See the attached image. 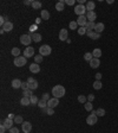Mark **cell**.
I'll return each mask as SVG.
<instances>
[{"label": "cell", "mask_w": 118, "mask_h": 133, "mask_svg": "<svg viewBox=\"0 0 118 133\" xmlns=\"http://www.w3.org/2000/svg\"><path fill=\"white\" fill-rule=\"evenodd\" d=\"M40 16H41V19L48 20V19H50V12L46 11V10H43V11H41V13H40Z\"/></svg>", "instance_id": "cell-26"}, {"label": "cell", "mask_w": 118, "mask_h": 133, "mask_svg": "<svg viewBox=\"0 0 118 133\" xmlns=\"http://www.w3.org/2000/svg\"><path fill=\"white\" fill-rule=\"evenodd\" d=\"M100 65V61H99V58H92L90 61V66L91 68H93V69H96V68H98V66Z\"/></svg>", "instance_id": "cell-16"}, {"label": "cell", "mask_w": 118, "mask_h": 133, "mask_svg": "<svg viewBox=\"0 0 118 133\" xmlns=\"http://www.w3.org/2000/svg\"><path fill=\"white\" fill-rule=\"evenodd\" d=\"M75 13L76 14H78V17L79 16H85V13H87V11H86V7L84 6V5H77L75 7Z\"/></svg>", "instance_id": "cell-5"}, {"label": "cell", "mask_w": 118, "mask_h": 133, "mask_svg": "<svg viewBox=\"0 0 118 133\" xmlns=\"http://www.w3.org/2000/svg\"><path fill=\"white\" fill-rule=\"evenodd\" d=\"M92 58H93V56H92V54H91V52H86V54L84 55V59H85V61H87V62H90Z\"/></svg>", "instance_id": "cell-42"}, {"label": "cell", "mask_w": 118, "mask_h": 133, "mask_svg": "<svg viewBox=\"0 0 118 133\" xmlns=\"http://www.w3.org/2000/svg\"><path fill=\"white\" fill-rule=\"evenodd\" d=\"M32 7L34 8V10H39V8H41V3L40 1H33Z\"/></svg>", "instance_id": "cell-38"}, {"label": "cell", "mask_w": 118, "mask_h": 133, "mask_svg": "<svg viewBox=\"0 0 118 133\" xmlns=\"http://www.w3.org/2000/svg\"><path fill=\"white\" fill-rule=\"evenodd\" d=\"M30 71H31V73H33V74H37V73H39V71H40L39 64H37V63H32L31 65H30Z\"/></svg>", "instance_id": "cell-15"}, {"label": "cell", "mask_w": 118, "mask_h": 133, "mask_svg": "<svg viewBox=\"0 0 118 133\" xmlns=\"http://www.w3.org/2000/svg\"><path fill=\"white\" fill-rule=\"evenodd\" d=\"M3 124H4V126L6 127L7 129H11L12 127H13V124H14V120H12V119H5L4 121H3Z\"/></svg>", "instance_id": "cell-13"}, {"label": "cell", "mask_w": 118, "mask_h": 133, "mask_svg": "<svg viewBox=\"0 0 118 133\" xmlns=\"http://www.w3.org/2000/svg\"><path fill=\"white\" fill-rule=\"evenodd\" d=\"M85 28L87 29V31H94V29H96V23H94V21H87V24L85 25Z\"/></svg>", "instance_id": "cell-23"}, {"label": "cell", "mask_w": 118, "mask_h": 133, "mask_svg": "<svg viewBox=\"0 0 118 133\" xmlns=\"http://www.w3.org/2000/svg\"><path fill=\"white\" fill-rule=\"evenodd\" d=\"M97 121H98L97 112H96V110H92L90 115L86 118V124H87V125H90V126H93V125L97 124Z\"/></svg>", "instance_id": "cell-2"}, {"label": "cell", "mask_w": 118, "mask_h": 133, "mask_svg": "<svg viewBox=\"0 0 118 133\" xmlns=\"http://www.w3.org/2000/svg\"><path fill=\"white\" fill-rule=\"evenodd\" d=\"M30 100H31V105H38V102H39V99L37 98V95H32Z\"/></svg>", "instance_id": "cell-35"}, {"label": "cell", "mask_w": 118, "mask_h": 133, "mask_svg": "<svg viewBox=\"0 0 118 133\" xmlns=\"http://www.w3.org/2000/svg\"><path fill=\"white\" fill-rule=\"evenodd\" d=\"M21 89H23V90L28 89V83L27 82H23V83H21Z\"/></svg>", "instance_id": "cell-48"}, {"label": "cell", "mask_w": 118, "mask_h": 133, "mask_svg": "<svg viewBox=\"0 0 118 133\" xmlns=\"http://www.w3.org/2000/svg\"><path fill=\"white\" fill-rule=\"evenodd\" d=\"M37 29H38L37 24H33V25H31V26H30V32H32V33H35Z\"/></svg>", "instance_id": "cell-44"}, {"label": "cell", "mask_w": 118, "mask_h": 133, "mask_svg": "<svg viewBox=\"0 0 118 133\" xmlns=\"http://www.w3.org/2000/svg\"><path fill=\"white\" fill-rule=\"evenodd\" d=\"M43 114H47V115H53V114H54V108H51V107H46V108H43Z\"/></svg>", "instance_id": "cell-24"}, {"label": "cell", "mask_w": 118, "mask_h": 133, "mask_svg": "<svg viewBox=\"0 0 118 133\" xmlns=\"http://www.w3.org/2000/svg\"><path fill=\"white\" fill-rule=\"evenodd\" d=\"M27 63V58L25 56H19V57H16L14 58V65L20 68V66H24Z\"/></svg>", "instance_id": "cell-4"}, {"label": "cell", "mask_w": 118, "mask_h": 133, "mask_svg": "<svg viewBox=\"0 0 118 133\" xmlns=\"http://www.w3.org/2000/svg\"><path fill=\"white\" fill-rule=\"evenodd\" d=\"M33 55H34V48H32V47L25 48V50H24V56H25L26 58H28V57H33Z\"/></svg>", "instance_id": "cell-8"}, {"label": "cell", "mask_w": 118, "mask_h": 133, "mask_svg": "<svg viewBox=\"0 0 118 133\" xmlns=\"http://www.w3.org/2000/svg\"><path fill=\"white\" fill-rule=\"evenodd\" d=\"M96 112H97V117H104V115H105V113H106L104 108H98Z\"/></svg>", "instance_id": "cell-39"}, {"label": "cell", "mask_w": 118, "mask_h": 133, "mask_svg": "<svg viewBox=\"0 0 118 133\" xmlns=\"http://www.w3.org/2000/svg\"><path fill=\"white\" fill-rule=\"evenodd\" d=\"M59 105V99L57 98H51L47 101V107H51V108H55Z\"/></svg>", "instance_id": "cell-11"}, {"label": "cell", "mask_w": 118, "mask_h": 133, "mask_svg": "<svg viewBox=\"0 0 118 133\" xmlns=\"http://www.w3.org/2000/svg\"><path fill=\"white\" fill-rule=\"evenodd\" d=\"M102 87H103L102 81H94V82H93V88H94L96 90L102 89Z\"/></svg>", "instance_id": "cell-33"}, {"label": "cell", "mask_w": 118, "mask_h": 133, "mask_svg": "<svg viewBox=\"0 0 118 133\" xmlns=\"http://www.w3.org/2000/svg\"><path fill=\"white\" fill-rule=\"evenodd\" d=\"M43 57H44V56H41V55H35V57H34V63H37V64L41 63V62H43Z\"/></svg>", "instance_id": "cell-41"}, {"label": "cell", "mask_w": 118, "mask_h": 133, "mask_svg": "<svg viewBox=\"0 0 118 133\" xmlns=\"http://www.w3.org/2000/svg\"><path fill=\"white\" fill-rule=\"evenodd\" d=\"M8 133H19V128L13 126V127H12L11 129H8Z\"/></svg>", "instance_id": "cell-45"}, {"label": "cell", "mask_w": 118, "mask_h": 133, "mask_svg": "<svg viewBox=\"0 0 118 133\" xmlns=\"http://www.w3.org/2000/svg\"><path fill=\"white\" fill-rule=\"evenodd\" d=\"M78 23H77V21H75V20H72V21H70V24H69V28L71 29V30H72V31H73V30H78Z\"/></svg>", "instance_id": "cell-30"}, {"label": "cell", "mask_w": 118, "mask_h": 133, "mask_svg": "<svg viewBox=\"0 0 118 133\" xmlns=\"http://www.w3.org/2000/svg\"><path fill=\"white\" fill-rule=\"evenodd\" d=\"M64 7H65V0H62V1H58L55 4V10L59 12L64 11Z\"/></svg>", "instance_id": "cell-20"}, {"label": "cell", "mask_w": 118, "mask_h": 133, "mask_svg": "<svg viewBox=\"0 0 118 133\" xmlns=\"http://www.w3.org/2000/svg\"><path fill=\"white\" fill-rule=\"evenodd\" d=\"M76 21L78 23L79 28H84V26L87 24V18H86V16H79L78 19L76 20Z\"/></svg>", "instance_id": "cell-10"}, {"label": "cell", "mask_w": 118, "mask_h": 133, "mask_svg": "<svg viewBox=\"0 0 118 133\" xmlns=\"http://www.w3.org/2000/svg\"><path fill=\"white\" fill-rule=\"evenodd\" d=\"M51 52H52L51 47L47 45V44H44V45H41L39 48V55H41V56H48V55H51Z\"/></svg>", "instance_id": "cell-3"}, {"label": "cell", "mask_w": 118, "mask_h": 133, "mask_svg": "<svg viewBox=\"0 0 118 133\" xmlns=\"http://www.w3.org/2000/svg\"><path fill=\"white\" fill-rule=\"evenodd\" d=\"M41 99H43V100H45V101H48L51 98H50V95L47 94V93H44L43 96H41Z\"/></svg>", "instance_id": "cell-47"}, {"label": "cell", "mask_w": 118, "mask_h": 133, "mask_svg": "<svg viewBox=\"0 0 118 133\" xmlns=\"http://www.w3.org/2000/svg\"><path fill=\"white\" fill-rule=\"evenodd\" d=\"M7 19H8L7 17H4V16L0 17V25H1V28H3V26L5 25V23H6V21H8Z\"/></svg>", "instance_id": "cell-43"}, {"label": "cell", "mask_w": 118, "mask_h": 133, "mask_svg": "<svg viewBox=\"0 0 118 133\" xmlns=\"http://www.w3.org/2000/svg\"><path fill=\"white\" fill-rule=\"evenodd\" d=\"M77 31H78V33L80 36H84V35H86V32H87V29L85 28V26H84V28H79L78 30H77Z\"/></svg>", "instance_id": "cell-40"}, {"label": "cell", "mask_w": 118, "mask_h": 133, "mask_svg": "<svg viewBox=\"0 0 118 133\" xmlns=\"http://www.w3.org/2000/svg\"><path fill=\"white\" fill-rule=\"evenodd\" d=\"M23 122H24V119L21 115H16V118H14V124H17V125H23Z\"/></svg>", "instance_id": "cell-32"}, {"label": "cell", "mask_w": 118, "mask_h": 133, "mask_svg": "<svg viewBox=\"0 0 118 133\" xmlns=\"http://www.w3.org/2000/svg\"><path fill=\"white\" fill-rule=\"evenodd\" d=\"M26 82L28 83V89L35 90L37 88H38V82H37V81H35L33 77H28Z\"/></svg>", "instance_id": "cell-7"}, {"label": "cell", "mask_w": 118, "mask_h": 133, "mask_svg": "<svg viewBox=\"0 0 118 133\" xmlns=\"http://www.w3.org/2000/svg\"><path fill=\"white\" fill-rule=\"evenodd\" d=\"M20 52H21V51H20L19 48H13V49H12V51H11V54L14 56V57H19Z\"/></svg>", "instance_id": "cell-31"}, {"label": "cell", "mask_w": 118, "mask_h": 133, "mask_svg": "<svg viewBox=\"0 0 118 133\" xmlns=\"http://www.w3.org/2000/svg\"><path fill=\"white\" fill-rule=\"evenodd\" d=\"M1 29H4L5 32H11L12 30H13V23H11V21H6L5 25Z\"/></svg>", "instance_id": "cell-19"}, {"label": "cell", "mask_w": 118, "mask_h": 133, "mask_svg": "<svg viewBox=\"0 0 118 133\" xmlns=\"http://www.w3.org/2000/svg\"><path fill=\"white\" fill-rule=\"evenodd\" d=\"M32 4H33L32 0H25V1H24V5H26V6H30V5L32 6Z\"/></svg>", "instance_id": "cell-51"}, {"label": "cell", "mask_w": 118, "mask_h": 133, "mask_svg": "<svg viewBox=\"0 0 118 133\" xmlns=\"http://www.w3.org/2000/svg\"><path fill=\"white\" fill-rule=\"evenodd\" d=\"M40 21H41V18H39V19H37V24H39Z\"/></svg>", "instance_id": "cell-55"}, {"label": "cell", "mask_w": 118, "mask_h": 133, "mask_svg": "<svg viewBox=\"0 0 118 133\" xmlns=\"http://www.w3.org/2000/svg\"><path fill=\"white\" fill-rule=\"evenodd\" d=\"M67 37H69V32H67L66 29H62L59 31V39L60 40H67Z\"/></svg>", "instance_id": "cell-12"}, {"label": "cell", "mask_w": 118, "mask_h": 133, "mask_svg": "<svg viewBox=\"0 0 118 133\" xmlns=\"http://www.w3.org/2000/svg\"><path fill=\"white\" fill-rule=\"evenodd\" d=\"M8 119H12V120H14V118H16V115H14V114H13V113H10V114H8Z\"/></svg>", "instance_id": "cell-53"}, {"label": "cell", "mask_w": 118, "mask_h": 133, "mask_svg": "<svg viewBox=\"0 0 118 133\" xmlns=\"http://www.w3.org/2000/svg\"><path fill=\"white\" fill-rule=\"evenodd\" d=\"M65 93H66L65 88L63 86H60V84H57V86H54L52 88V95H53V98H57V99L63 98L64 95H65Z\"/></svg>", "instance_id": "cell-1"}, {"label": "cell", "mask_w": 118, "mask_h": 133, "mask_svg": "<svg viewBox=\"0 0 118 133\" xmlns=\"http://www.w3.org/2000/svg\"><path fill=\"white\" fill-rule=\"evenodd\" d=\"M6 129H7V128L4 126V124H1V125H0V132H1V133H5V131H6Z\"/></svg>", "instance_id": "cell-52"}, {"label": "cell", "mask_w": 118, "mask_h": 133, "mask_svg": "<svg viewBox=\"0 0 118 133\" xmlns=\"http://www.w3.org/2000/svg\"><path fill=\"white\" fill-rule=\"evenodd\" d=\"M92 56H93L94 58H99V57H102V50L100 49H94L93 51H92Z\"/></svg>", "instance_id": "cell-27"}, {"label": "cell", "mask_w": 118, "mask_h": 133, "mask_svg": "<svg viewBox=\"0 0 118 133\" xmlns=\"http://www.w3.org/2000/svg\"><path fill=\"white\" fill-rule=\"evenodd\" d=\"M21 129H23L24 133H30L32 131V124L28 121H25L23 122V125H21Z\"/></svg>", "instance_id": "cell-9"}, {"label": "cell", "mask_w": 118, "mask_h": 133, "mask_svg": "<svg viewBox=\"0 0 118 133\" xmlns=\"http://www.w3.org/2000/svg\"><path fill=\"white\" fill-rule=\"evenodd\" d=\"M31 37H32V40H33V42H35V43H39L40 40L43 39V37H41V35H40V33H33Z\"/></svg>", "instance_id": "cell-25"}, {"label": "cell", "mask_w": 118, "mask_h": 133, "mask_svg": "<svg viewBox=\"0 0 118 133\" xmlns=\"http://www.w3.org/2000/svg\"><path fill=\"white\" fill-rule=\"evenodd\" d=\"M21 81H20L19 78H14V80H13V81H12V87H13V88H14V89H19V88H21Z\"/></svg>", "instance_id": "cell-17"}, {"label": "cell", "mask_w": 118, "mask_h": 133, "mask_svg": "<svg viewBox=\"0 0 118 133\" xmlns=\"http://www.w3.org/2000/svg\"><path fill=\"white\" fill-rule=\"evenodd\" d=\"M86 35H87L89 38H92V39H94V40L100 37V33H97V32H94V31H87Z\"/></svg>", "instance_id": "cell-18"}, {"label": "cell", "mask_w": 118, "mask_h": 133, "mask_svg": "<svg viewBox=\"0 0 118 133\" xmlns=\"http://www.w3.org/2000/svg\"><path fill=\"white\" fill-rule=\"evenodd\" d=\"M85 7H86V11L87 12H91L93 11L94 7H96V4H94L93 1H87L86 5H85Z\"/></svg>", "instance_id": "cell-22"}, {"label": "cell", "mask_w": 118, "mask_h": 133, "mask_svg": "<svg viewBox=\"0 0 118 133\" xmlns=\"http://www.w3.org/2000/svg\"><path fill=\"white\" fill-rule=\"evenodd\" d=\"M104 24L103 23H96V29H94V32H97V33H102L104 31Z\"/></svg>", "instance_id": "cell-21"}, {"label": "cell", "mask_w": 118, "mask_h": 133, "mask_svg": "<svg viewBox=\"0 0 118 133\" xmlns=\"http://www.w3.org/2000/svg\"><path fill=\"white\" fill-rule=\"evenodd\" d=\"M107 4H113V0H107Z\"/></svg>", "instance_id": "cell-54"}, {"label": "cell", "mask_w": 118, "mask_h": 133, "mask_svg": "<svg viewBox=\"0 0 118 133\" xmlns=\"http://www.w3.org/2000/svg\"><path fill=\"white\" fill-rule=\"evenodd\" d=\"M65 4L69 6H73L76 4V0H65Z\"/></svg>", "instance_id": "cell-46"}, {"label": "cell", "mask_w": 118, "mask_h": 133, "mask_svg": "<svg viewBox=\"0 0 118 133\" xmlns=\"http://www.w3.org/2000/svg\"><path fill=\"white\" fill-rule=\"evenodd\" d=\"M38 106H39L41 109H43V108H46L47 107V101H45V100L41 99V100H39V102H38Z\"/></svg>", "instance_id": "cell-36"}, {"label": "cell", "mask_w": 118, "mask_h": 133, "mask_svg": "<svg viewBox=\"0 0 118 133\" xmlns=\"http://www.w3.org/2000/svg\"><path fill=\"white\" fill-rule=\"evenodd\" d=\"M32 42V37L30 35H21L20 36V43L23 45H27L30 47V44Z\"/></svg>", "instance_id": "cell-6"}, {"label": "cell", "mask_w": 118, "mask_h": 133, "mask_svg": "<svg viewBox=\"0 0 118 133\" xmlns=\"http://www.w3.org/2000/svg\"><path fill=\"white\" fill-rule=\"evenodd\" d=\"M94 77H96V81H102V74L100 73H97L94 75Z\"/></svg>", "instance_id": "cell-49"}, {"label": "cell", "mask_w": 118, "mask_h": 133, "mask_svg": "<svg viewBox=\"0 0 118 133\" xmlns=\"http://www.w3.org/2000/svg\"><path fill=\"white\" fill-rule=\"evenodd\" d=\"M84 108H85V110H87V112H92V110H93V105H92V102L87 101L86 103H84Z\"/></svg>", "instance_id": "cell-29"}, {"label": "cell", "mask_w": 118, "mask_h": 133, "mask_svg": "<svg viewBox=\"0 0 118 133\" xmlns=\"http://www.w3.org/2000/svg\"><path fill=\"white\" fill-rule=\"evenodd\" d=\"M86 18H87V21H94L97 19V14L94 11H91V12H87L86 13Z\"/></svg>", "instance_id": "cell-14"}, {"label": "cell", "mask_w": 118, "mask_h": 133, "mask_svg": "<svg viewBox=\"0 0 118 133\" xmlns=\"http://www.w3.org/2000/svg\"><path fill=\"white\" fill-rule=\"evenodd\" d=\"M23 95L24 96H26V98H31L32 95H33V90H31V89L23 90Z\"/></svg>", "instance_id": "cell-34"}, {"label": "cell", "mask_w": 118, "mask_h": 133, "mask_svg": "<svg viewBox=\"0 0 118 133\" xmlns=\"http://www.w3.org/2000/svg\"><path fill=\"white\" fill-rule=\"evenodd\" d=\"M94 100V95L93 94H90V95H87V101H90L92 102Z\"/></svg>", "instance_id": "cell-50"}, {"label": "cell", "mask_w": 118, "mask_h": 133, "mask_svg": "<svg viewBox=\"0 0 118 133\" xmlns=\"http://www.w3.org/2000/svg\"><path fill=\"white\" fill-rule=\"evenodd\" d=\"M78 101L84 105V103H86L87 102V98L86 96H84V95H78Z\"/></svg>", "instance_id": "cell-37"}, {"label": "cell", "mask_w": 118, "mask_h": 133, "mask_svg": "<svg viewBox=\"0 0 118 133\" xmlns=\"http://www.w3.org/2000/svg\"><path fill=\"white\" fill-rule=\"evenodd\" d=\"M20 105H23V106L31 105V100H30V98H26V96L21 98V100H20Z\"/></svg>", "instance_id": "cell-28"}]
</instances>
